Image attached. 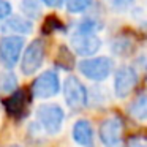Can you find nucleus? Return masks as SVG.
I'll return each instance as SVG.
<instances>
[{
  "label": "nucleus",
  "instance_id": "obj_1",
  "mask_svg": "<svg viewBox=\"0 0 147 147\" xmlns=\"http://www.w3.org/2000/svg\"><path fill=\"white\" fill-rule=\"evenodd\" d=\"M81 74L86 76L90 81H105L106 78H109V74L114 70V60L106 55H100V57H89L84 59L78 63Z\"/></svg>",
  "mask_w": 147,
  "mask_h": 147
},
{
  "label": "nucleus",
  "instance_id": "obj_2",
  "mask_svg": "<svg viewBox=\"0 0 147 147\" xmlns=\"http://www.w3.org/2000/svg\"><path fill=\"white\" fill-rule=\"evenodd\" d=\"M36 120L41 125V128L48 134H57L60 133L65 120V112L55 103H46V105L38 106L36 109Z\"/></svg>",
  "mask_w": 147,
  "mask_h": 147
},
{
  "label": "nucleus",
  "instance_id": "obj_3",
  "mask_svg": "<svg viewBox=\"0 0 147 147\" xmlns=\"http://www.w3.org/2000/svg\"><path fill=\"white\" fill-rule=\"evenodd\" d=\"M46 55V46L45 41L40 38L33 40L27 45L26 51L22 52V57H21V71H22L26 76L36 73L40 70V67L43 65Z\"/></svg>",
  "mask_w": 147,
  "mask_h": 147
},
{
  "label": "nucleus",
  "instance_id": "obj_4",
  "mask_svg": "<svg viewBox=\"0 0 147 147\" xmlns=\"http://www.w3.org/2000/svg\"><path fill=\"white\" fill-rule=\"evenodd\" d=\"M70 45L73 48L74 54L89 59L100 51V48H101V40L93 32H86V30L76 29L70 38Z\"/></svg>",
  "mask_w": 147,
  "mask_h": 147
},
{
  "label": "nucleus",
  "instance_id": "obj_5",
  "mask_svg": "<svg viewBox=\"0 0 147 147\" xmlns=\"http://www.w3.org/2000/svg\"><path fill=\"white\" fill-rule=\"evenodd\" d=\"M24 45H26L24 38L18 35H7L0 38V62H2V65L7 67L8 70L13 68L22 57Z\"/></svg>",
  "mask_w": 147,
  "mask_h": 147
},
{
  "label": "nucleus",
  "instance_id": "obj_6",
  "mask_svg": "<svg viewBox=\"0 0 147 147\" xmlns=\"http://www.w3.org/2000/svg\"><path fill=\"white\" fill-rule=\"evenodd\" d=\"M60 92V79L54 70H46L32 84V95L40 100H48Z\"/></svg>",
  "mask_w": 147,
  "mask_h": 147
},
{
  "label": "nucleus",
  "instance_id": "obj_7",
  "mask_svg": "<svg viewBox=\"0 0 147 147\" xmlns=\"http://www.w3.org/2000/svg\"><path fill=\"white\" fill-rule=\"evenodd\" d=\"M63 98L73 109H81L87 105L89 93L87 89L76 76H68L63 82Z\"/></svg>",
  "mask_w": 147,
  "mask_h": 147
},
{
  "label": "nucleus",
  "instance_id": "obj_8",
  "mask_svg": "<svg viewBox=\"0 0 147 147\" xmlns=\"http://www.w3.org/2000/svg\"><path fill=\"white\" fill-rule=\"evenodd\" d=\"M138 84V73L133 67H123L117 68L114 73V93L117 98H127L134 90Z\"/></svg>",
  "mask_w": 147,
  "mask_h": 147
},
{
  "label": "nucleus",
  "instance_id": "obj_9",
  "mask_svg": "<svg viewBox=\"0 0 147 147\" xmlns=\"http://www.w3.org/2000/svg\"><path fill=\"white\" fill-rule=\"evenodd\" d=\"M122 131L123 123L119 117H108L100 125V141L105 147H122Z\"/></svg>",
  "mask_w": 147,
  "mask_h": 147
},
{
  "label": "nucleus",
  "instance_id": "obj_10",
  "mask_svg": "<svg viewBox=\"0 0 147 147\" xmlns=\"http://www.w3.org/2000/svg\"><path fill=\"white\" fill-rule=\"evenodd\" d=\"M73 139L81 147H93V127L87 119H79L73 125Z\"/></svg>",
  "mask_w": 147,
  "mask_h": 147
},
{
  "label": "nucleus",
  "instance_id": "obj_11",
  "mask_svg": "<svg viewBox=\"0 0 147 147\" xmlns=\"http://www.w3.org/2000/svg\"><path fill=\"white\" fill-rule=\"evenodd\" d=\"M2 29L5 32H8L10 35H27V33L32 32L33 29V24L30 19L27 18H22V16H10L8 19H5L3 22V27Z\"/></svg>",
  "mask_w": 147,
  "mask_h": 147
},
{
  "label": "nucleus",
  "instance_id": "obj_12",
  "mask_svg": "<svg viewBox=\"0 0 147 147\" xmlns=\"http://www.w3.org/2000/svg\"><path fill=\"white\" fill-rule=\"evenodd\" d=\"M27 95L24 90H16L11 93V96L5 101V108H7L8 114L13 117H19L21 114H24V111L27 109Z\"/></svg>",
  "mask_w": 147,
  "mask_h": 147
},
{
  "label": "nucleus",
  "instance_id": "obj_13",
  "mask_svg": "<svg viewBox=\"0 0 147 147\" xmlns=\"http://www.w3.org/2000/svg\"><path fill=\"white\" fill-rule=\"evenodd\" d=\"M128 114L136 120H146L147 119V92H142L130 103Z\"/></svg>",
  "mask_w": 147,
  "mask_h": 147
},
{
  "label": "nucleus",
  "instance_id": "obj_14",
  "mask_svg": "<svg viewBox=\"0 0 147 147\" xmlns=\"http://www.w3.org/2000/svg\"><path fill=\"white\" fill-rule=\"evenodd\" d=\"M18 87V78L11 71H0V93H13Z\"/></svg>",
  "mask_w": 147,
  "mask_h": 147
},
{
  "label": "nucleus",
  "instance_id": "obj_15",
  "mask_svg": "<svg viewBox=\"0 0 147 147\" xmlns=\"http://www.w3.org/2000/svg\"><path fill=\"white\" fill-rule=\"evenodd\" d=\"M93 3V0H65V7L67 11L71 14H79L84 13L90 8V5Z\"/></svg>",
  "mask_w": 147,
  "mask_h": 147
},
{
  "label": "nucleus",
  "instance_id": "obj_16",
  "mask_svg": "<svg viewBox=\"0 0 147 147\" xmlns=\"http://www.w3.org/2000/svg\"><path fill=\"white\" fill-rule=\"evenodd\" d=\"M21 10H22V13L27 16V19H29V18L35 19V18H38L40 13H41L40 0H22V2H21Z\"/></svg>",
  "mask_w": 147,
  "mask_h": 147
},
{
  "label": "nucleus",
  "instance_id": "obj_17",
  "mask_svg": "<svg viewBox=\"0 0 147 147\" xmlns=\"http://www.w3.org/2000/svg\"><path fill=\"white\" fill-rule=\"evenodd\" d=\"M108 2L115 11H127L134 3V0H108Z\"/></svg>",
  "mask_w": 147,
  "mask_h": 147
},
{
  "label": "nucleus",
  "instance_id": "obj_18",
  "mask_svg": "<svg viewBox=\"0 0 147 147\" xmlns=\"http://www.w3.org/2000/svg\"><path fill=\"white\" fill-rule=\"evenodd\" d=\"M13 13V7L8 0H0V21H5L11 16Z\"/></svg>",
  "mask_w": 147,
  "mask_h": 147
},
{
  "label": "nucleus",
  "instance_id": "obj_19",
  "mask_svg": "<svg viewBox=\"0 0 147 147\" xmlns=\"http://www.w3.org/2000/svg\"><path fill=\"white\" fill-rule=\"evenodd\" d=\"M57 29H62V22L55 16H49L45 22L43 30H45V32H54V30H57Z\"/></svg>",
  "mask_w": 147,
  "mask_h": 147
},
{
  "label": "nucleus",
  "instance_id": "obj_20",
  "mask_svg": "<svg viewBox=\"0 0 147 147\" xmlns=\"http://www.w3.org/2000/svg\"><path fill=\"white\" fill-rule=\"evenodd\" d=\"M127 147H147V141L142 138H131L128 141Z\"/></svg>",
  "mask_w": 147,
  "mask_h": 147
},
{
  "label": "nucleus",
  "instance_id": "obj_21",
  "mask_svg": "<svg viewBox=\"0 0 147 147\" xmlns=\"http://www.w3.org/2000/svg\"><path fill=\"white\" fill-rule=\"evenodd\" d=\"M41 2L46 7H51V8H60L65 3V0H41Z\"/></svg>",
  "mask_w": 147,
  "mask_h": 147
},
{
  "label": "nucleus",
  "instance_id": "obj_22",
  "mask_svg": "<svg viewBox=\"0 0 147 147\" xmlns=\"http://www.w3.org/2000/svg\"><path fill=\"white\" fill-rule=\"evenodd\" d=\"M10 147H21V146H10Z\"/></svg>",
  "mask_w": 147,
  "mask_h": 147
}]
</instances>
